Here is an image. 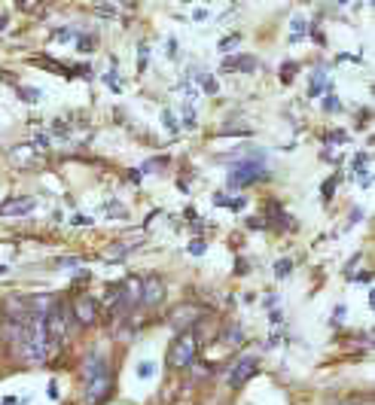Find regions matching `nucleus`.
<instances>
[{
  "instance_id": "nucleus-15",
  "label": "nucleus",
  "mask_w": 375,
  "mask_h": 405,
  "mask_svg": "<svg viewBox=\"0 0 375 405\" xmlns=\"http://www.w3.org/2000/svg\"><path fill=\"white\" fill-rule=\"evenodd\" d=\"M293 76H296V64H287V67H281V83H293Z\"/></svg>"
},
{
  "instance_id": "nucleus-10",
  "label": "nucleus",
  "mask_w": 375,
  "mask_h": 405,
  "mask_svg": "<svg viewBox=\"0 0 375 405\" xmlns=\"http://www.w3.org/2000/svg\"><path fill=\"white\" fill-rule=\"evenodd\" d=\"M31 153H34V149H31V147H16V149H13V153H9V159H13V161H16V165H22V168H31V165H34V159H31Z\"/></svg>"
},
{
  "instance_id": "nucleus-25",
  "label": "nucleus",
  "mask_w": 375,
  "mask_h": 405,
  "mask_svg": "<svg viewBox=\"0 0 375 405\" xmlns=\"http://www.w3.org/2000/svg\"><path fill=\"white\" fill-rule=\"evenodd\" d=\"M4 28H6V16H0V31H4Z\"/></svg>"
},
{
  "instance_id": "nucleus-22",
  "label": "nucleus",
  "mask_w": 375,
  "mask_h": 405,
  "mask_svg": "<svg viewBox=\"0 0 375 405\" xmlns=\"http://www.w3.org/2000/svg\"><path fill=\"white\" fill-rule=\"evenodd\" d=\"M92 13H98V16H116V6H95Z\"/></svg>"
},
{
  "instance_id": "nucleus-19",
  "label": "nucleus",
  "mask_w": 375,
  "mask_h": 405,
  "mask_svg": "<svg viewBox=\"0 0 375 405\" xmlns=\"http://www.w3.org/2000/svg\"><path fill=\"white\" fill-rule=\"evenodd\" d=\"M238 34H232V37H226V40H223V43H220V49H223V52H232V46H238Z\"/></svg>"
},
{
  "instance_id": "nucleus-9",
  "label": "nucleus",
  "mask_w": 375,
  "mask_h": 405,
  "mask_svg": "<svg viewBox=\"0 0 375 405\" xmlns=\"http://www.w3.org/2000/svg\"><path fill=\"white\" fill-rule=\"evenodd\" d=\"M351 168H354V180L363 177V186H369V153H357V156H354Z\"/></svg>"
},
{
  "instance_id": "nucleus-3",
  "label": "nucleus",
  "mask_w": 375,
  "mask_h": 405,
  "mask_svg": "<svg viewBox=\"0 0 375 405\" xmlns=\"http://www.w3.org/2000/svg\"><path fill=\"white\" fill-rule=\"evenodd\" d=\"M257 369H259V360L257 357L238 360L235 366H232V372H229V384H232V387H245L253 375H257Z\"/></svg>"
},
{
  "instance_id": "nucleus-12",
  "label": "nucleus",
  "mask_w": 375,
  "mask_h": 405,
  "mask_svg": "<svg viewBox=\"0 0 375 405\" xmlns=\"http://www.w3.org/2000/svg\"><path fill=\"white\" fill-rule=\"evenodd\" d=\"M290 271H293V262H290V259H278V262H275V278H278V280L290 278Z\"/></svg>"
},
{
  "instance_id": "nucleus-24",
  "label": "nucleus",
  "mask_w": 375,
  "mask_h": 405,
  "mask_svg": "<svg viewBox=\"0 0 375 405\" xmlns=\"http://www.w3.org/2000/svg\"><path fill=\"white\" fill-rule=\"evenodd\" d=\"M74 226H92V219H89V217H83V214H79V217H74Z\"/></svg>"
},
{
  "instance_id": "nucleus-4",
  "label": "nucleus",
  "mask_w": 375,
  "mask_h": 405,
  "mask_svg": "<svg viewBox=\"0 0 375 405\" xmlns=\"http://www.w3.org/2000/svg\"><path fill=\"white\" fill-rule=\"evenodd\" d=\"M162 299H165V287H162V280L156 275L140 280V302H144V305H159Z\"/></svg>"
},
{
  "instance_id": "nucleus-16",
  "label": "nucleus",
  "mask_w": 375,
  "mask_h": 405,
  "mask_svg": "<svg viewBox=\"0 0 375 405\" xmlns=\"http://www.w3.org/2000/svg\"><path fill=\"white\" fill-rule=\"evenodd\" d=\"M153 375H156V366H153V363H140L138 378H153Z\"/></svg>"
},
{
  "instance_id": "nucleus-6",
  "label": "nucleus",
  "mask_w": 375,
  "mask_h": 405,
  "mask_svg": "<svg viewBox=\"0 0 375 405\" xmlns=\"http://www.w3.org/2000/svg\"><path fill=\"white\" fill-rule=\"evenodd\" d=\"M74 317H77L79 323H95V320H98V305H95L92 299L79 296V299L74 302Z\"/></svg>"
},
{
  "instance_id": "nucleus-26",
  "label": "nucleus",
  "mask_w": 375,
  "mask_h": 405,
  "mask_svg": "<svg viewBox=\"0 0 375 405\" xmlns=\"http://www.w3.org/2000/svg\"><path fill=\"white\" fill-rule=\"evenodd\" d=\"M0 275H6V266H0Z\"/></svg>"
},
{
  "instance_id": "nucleus-23",
  "label": "nucleus",
  "mask_w": 375,
  "mask_h": 405,
  "mask_svg": "<svg viewBox=\"0 0 375 405\" xmlns=\"http://www.w3.org/2000/svg\"><path fill=\"white\" fill-rule=\"evenodd\" d=\"M192 253H196V256H201V253H205V241H192V247H189Z\"/></svg>"
},
{
  "instance_id": "nucleus-17",
  "label": "nucleus",
  "mask_w": 375,
  "mask_h": 405,
  "mask_svg": "<svg viewBox=\"0 0 375 405\" xmlns=\"http://www.w3.org/2000/svg\"><path fill=\"white\" fill-rule=\"evenodd\" d=\"M162 122H165L168 131H177V122H174V113H171V110H162Z\"/></svg>"
},
{
  "instance_id": "nucleus-2",
  "label": "nucleus",
  "mask_w": 375,
  "mask_h": 405,
  "mask_svg": "<svg viewBox=\"0 0 375 405\" xmlns=\"http://www.w3.org/2000/svg\"><path fill=\"white\" fill-rule=\"evenodd\" d=\"M266 177V171H262L259 161H241V165L232 168L229 174V186H250L257 183V180Z\"/></svg>"
},
{
  "instance_id": "nucleus-1",
  "label": "nucleus",
  "mask_w": 375,
  "mask_h": 405,
  "mask_svg": "<svg viewBox=\"0 0 375 405\" xmlns=\"http://www.w3.org/2000/svg\"><path fill=\"white\" fill-rule=\"evenodd\" d=\"M196 357H198V344L192 338V332H177V338L168 348L165 363L171 369H189L196 363Z\"/></svg>"
},
{
  "instance_id": "nucleus-8",
  "label": "nucleus",
  "mask_w": 375,
  "mask_h": 405,
  "mask_svg": "<svg viewBox=\"0 0 375 405\" xmlns=\"http://www.w3.org/2000/svg\"><path fill=\"white\" fill-rule=\"evenodd\" d=\"M223 70H241V74H253V70H259V62L250 55H235V58H226L223 62Z\"/></svg>"
},
{
  "instance_id": "nucleus-18",
  "label": "nucleus",
  "mask_w": 375,
  "mask_h": 405,
  "mask_svg": "<svg viewBox=\"0 0 375 405\" xmlns=\"http://www.w3.org/2000/svg\"><path fill=\"white\" fill-rule=\"evenodd\" d=\"M302 31H306V22H302V18H296V22H293V34H290L293 43H296V40L302 37Z\"/></svg>"
},
{
  "instance_id": "nucleus-13",
  "label": "nucleus",
  "mask_w": 375,
  "mask_h": 405,
  "mask_svg": "<svg viewBox=\"0 0 375 405\" xmlns=\"http://www.w3.org/2000/svg\"><path fill=\"white\" fill-rule=\"evenodd\" d=\"M18 95H22L28 104H37V101L43 98V92H40V89H22V86H18Z\"/></svg>"
},
{
  "instance_id": "nucleus-5",
  "label": "nucleus",
  "mask_w": 375,
  "mask_h": 405,
  "mask_svg": "<svg viewBox=\"0 0 375 405\" xmlns=\"http://www.w3.org/2000/svg\"><path fill=\"white\" fill-rule=\"evenodd\" d=\"M107 397H110V375H98V378L86 384V399L92 405H101Z\"/></svg>"
},
{
  "instance_id": "nucleus-21",
  "label": "nucleus",
  "mask_w": 375,
  "mask_h": 405,
  "mask_svg": "<svg viewBox=\"0 0 375 405\" xmlns=\"http://www.w3.org/2000/svg\"><path fill=\"white\" fill-rule=\"evenodd\" d=\"M184 125H186V128H196V113H192V107L184 110Z\"/></svg>"
},
{
  "instance_id": "nucleus-20",
  "label": "nucleus",
  "mask_w": 375,
  "mask_h": 405,
  "mask_svg": "<svg viewBox=\"0 0 375 405\" xmlns=\"http://www.w3.org/2000/svg\"><path fill=\"white\" fill-rule=\"evenodd\" d=\"M323 107H327V110H339L342 104H339V98H336V92H330L327 95V101H323Z\"/></svg>"
},
{
  "instance_id": "nucleus-7",
  "label": "nucleus",
  "mask_w": 375,
  "mask_h": 405,
  "mask_svg": "<svg viewBox=\"0 0 375 405\" xmlns=\"http://www.w3.org/2000/svg\"><path fill=\"white\" fill-rule=\"evenodd\" d=\"M34 210V198H13L6 205H0V217H22V214H31Z\"/></svg>"
},
{
  "instance_id": "nucleus-11",
  "label": "nucleus",
  "mask_w": 375,
  "mask_h": 405,
  "mask_svg": "<svg viewBox=\"0 0 375 405\" xmlns=\"http://www.w3.org/2000/svg\"><path fill=\"white\" fill-rule=\"evenodd\" d=\"M241 338H245V336H241V326H229V329H226V332H223V336H220V341H226V344H235V348L241 344Z\"/></svg>"
},
{
  "instance_id": "nucleus-14",
  "label": "nucleus",
  "mask_w": 375,
  "mask_h": 405,
  "mask_svg": "<svg viewBox=\"0 0 375 405\" xmlns=\"http://www.w3.org/2000/svg\"><path fill=\"white\" fill-rule=\"evenodd\" d=\"M201 89H205L208 95H217V89H220V86H217V79H214V76H201Z\"/></svg>"
}]
</instances>
